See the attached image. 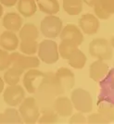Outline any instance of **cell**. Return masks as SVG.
<instances>
[{
  "mask_svg": "<svg viewBox=\"0 0 114 124\" xmlns=\"http://www.w3.org/2000/svg\"><path fill=\"white\" fill-rule=\"evenodd\" d=\"M3 115H4L5 123L21 124L23 122L21 115H20L19 110L15 109L14 108H7L5 110V112L3 113Z\"/></svg>",
  "mask_w": 114,
  "mask_h": 124,
  "instance_id": "cell-25",
  "label": "cell"
},
{
  "mask_svg": "<svg viewBox=\"0 0 114 124\" xmlns=\"http://www.w3.org/2000/svg\"><path fill=\"white\" fill-rule=\"evenodd\" d=\"M4 86H5V82H4V80L2 78L0 77V94L4 91Z\"/></svg>",
  "mask_w": 114,
  "mask_h": 124,
  "instance_id": "cell-33",
  "label": "cell"
},
{
  "mask_svg": "<svg viewBox=\"0 0 114 124\" xmlns=\"http://www.w3.org/2000/svg\"><path fill=\"white\" fill-rule=\"evenodd\" d=\"M109 71V66L103 60L98 59L89 67V77L95 82H100Z\"/></svg>",
  "mask_w": 114,
  "mask_h": 124,
  "instance_id": "cell-15",
  "label": "cell"
},
{
  "mask_svg": "<svg viewBox=\"0 0 114 124\" xmlns=\"http://www.w3.org/2000/svg\"><path fill=\"white\" fill-rule=\"evenodd\" d=\"M5 123V119H4V115L3 113H0V124Z\"/></svg>",
  "mask_w": 114,
  "mask_h": 124,
  "instance_id": "cell-34",
  "label": "cell"
},
{
  "mask_svg": "<svg viewBox=\"0 0 114 124\" xmlns=\"http://www.w3.org/2000/svg\"><path fill=\"white\" fill-rule=\"evenodd\" d=\"M19 32V36L21 40H37L39 36V31L36 26L33 23H26L21 26Z\"/></svg>",
  "mask_w": 114,
  "mask_h": 124,
  "instance_id": "cell-21",
  "label": "cell"
},
{
  "mask_svg": "<svg viewBox=\"0 0 114 124\" xmlns=\"http://www.w3.org/2000/svg\"><path fill=\"white\" fill-rule=\"evenodd\" d=\"M53 109L60 117H69L73 112V106L67 96H59L54 100Z\"/></svg>",
  "mask_w": 114,
  "mask_h": 124,
  "instance_id": "cell-14",
  "label": "cell"
},
{
  "mask_svg": "<svg viewBox=\"0 0 114 124\" xmlns=\"http://www.w3.org/2000/svg\"><path fill=\"white\" fill-rule=\"evenodd\" d=\"M39 9L47 15H55L59 11L57 0H35Z\"/></svg>",
  "mask_w": 114,
  "mask_h": 124,
  "instance_id": "cell-19",
  "label": "cell"
},
{
  "mask_svg": "<svg viewBox=\"0 0 114 124\" xmlns=\"http://www.w3.org/2000/svg\"><path fill=\"white\" fill-rule=\"evenodd\" d=\"M71 101L73 108L81 113H89L93 108V99L88 91L77 88L71 93Z\"/></svg>",
  "mask_w": 114,
  "mask_h": 124,
  "instance_id": "cell-3",
  "label": "cell"
},
{
  "mask_svg": "<svg viewBox=\"0 0 114 124\" xmlns=\"http://www.w3.org/2000/svg\"><path fill=\"white\" fill-rule=\"evenodd\" d=\"M10 66L21 69L23 70L30 69H36L40 65V59L34 56L21 55L19 52H13L9 54Z\"/></svg>",
  "mask_w": 114,
  "mask_h": 124,
  "instance_id": "cell-7",
  "label": "cell"
},
{
  "mask_svg": "<svg viewBox=\"0 0 114 124\" xmlns=\"http://www.w3.org/2000/svg\"><path fill=\"white\" fill-rule=\"evenodd\" d=\"M16 5L19 13L24 18L32 17L35 14L37 10L35 0H18Z\"/></svg>",
  "mask_w": 114,
  "mask_h": 124,
  "instance_id": "cell-18",
  "label": "cell"
},
{
  "mask_svg": "<svg viewBox=\"0 0 114 124\" xmlns=\"http://www.w3.org/2000/svg\"><path fill=\"white\" fill-rule=\"evenodd\" d=\"M77 48L78 46L73 42L69 41V40H61L60 44L57 46V51H58L59 57H61L63 59L68 60Z\"/></svg>",
  "mask_w": 114,
  "mask_h": 124,
  "instance_id": "cell-22",
  "label": "cell"
},
{
  "mask_svg": "<svg viewBox=\"0 0 114 124\" xmlns=\"http://www.w3.org/2000/svg\"><path fill=\"white\" fill-rule=\"evenodd\" d=\"M18 0H0V3L2 5L6 6V7H13V6L16 5Z\"/></svg>",
  "mask_w": 114,
  "mask_h": 124,
  "instance_id": "cell-31",
  "label": "cell"
},
{
  "mask_svg": "<svg viewBox=\"0 0 114 124\" xmlns=\"http://www.w3.org/2000/svg\"><path fill=\"white\" fill-rule=\"evenodd\" d=\"M22 22H23V20L20 14L14 13V12H9L4 16L2 23L7 31L17 32L21 30Z\"/></svg>",
  "mask_w": 114,
  "mask_h": 124,
  "instance_id": "cell-17",
  "label": "cell"
},
{
  "mask_svg": "<svg viewBox=\"0 0 114 124\" xmlns=\"http://www.w3.org/2000/svg\"><path fill=\"white\" fill-rule=\"evenodd\" d=\"M20 45L19 38L14 31H5L0 35V46L7 51H14Z\"/></svg>",
  "mask_w": 114,
  "mask_h": 124,
  "instance_id": "cell-16",
  "label": "cell"
},
{
  "mask_svg": "<svg viewBox=\"0 0 114 124\" xmlns=\"http://www.w3.org/2000/svg\"><path fill=\"white\" fill-rule=\"evenodd\" d=\"M3 98L5 103L9 107H17L25 98V91L23 87L18 83L14 85H8L4 91Z\"/></svg>",
  "mask_w": 114,
  "mask_h": 124,
  "instance_id": "cell-8",
  "label": "cell"
},
{
  "mask_svg": "<svg viewBox=\"0 0 114 124\" xmlns=\"http://www.w3.org/2000/svg\"><path fill=\"white\" fill-rule=\"evenodd\" d=\"M83 3H85L88 7L93 8L94 5H95V4H96V2H97V0H83Z\"/></svg>",
  "mask_w": 114,
  "mask_h": 124,
  "instance_id": "cell-32",
  "label": "cell"
},
{
  "mask_svg": "<svg viewBox=\"0 0 114 124\" xmlns=\"http://www.w3.org/2000/svg\"><path fill=\"white\" fill-rule=\"evenodd\" d=\"M108 121H109V120L106 119L101 113L91 114V115H89L88 118H87V122H88V123H92V124L106 123V122H108Z\"/></svg>",
  "mask_w": 114,
  "mask_h": 124,
  "instance_id": "cell-29",
  "label": "cell"
},
{
  "mask_svg": "<svg viewBox=\"0 0 114 124\" xmlns=\"http://www.w3.org/2000/svg\"><path fill=\"white\" fill-rule=\"evenodd\" d=\"M3 6H2V4L0 3V18L2 17V15H3Z\"/></svg>",
  "mask_w": 114,
  "mask_h": 124,
  "instance_id": "cell-35",
  "label": "cell"
},
{
  "mask_svg": "<svg viewBox=\"0 0 114 124\" xmlns=\"http://www.w3.org/2000/svg\"><path fill=\"white\" fill-rule=\"evenodd\" d=\"M63 8L69 15L75 16L83 10V0H62Z\"/></svg>",
  "mask_w": 114,
  "mask_h": 124,
  "instance_id": "cell-24",
  "label": "cell"
},
{
  "mask_svg": "<svg viewBox=\"0 0 114 124\" xmlns=\"http://www.w3.org/2000/svg\"><path fill=\"white\" fill-rule=\"evenodd\" d=\"M55 77L64 92L67 90H71L75 84V75L67 68H59L57 72L55 73Z\"/></svg>",
  "mask_w": 114,
  "mask_h": 124,
  "instance_id": "cell-11",
  "label": "cell"
},
{
  "mask_svg": "<svg viewBox=\"0 0 114 124\" xmlns=\"http://www.w3.org/2000/svg\"><path fill=\"white\" fill-rule=\"evenodd\" d=\"M45 74L46 73H43L35 69L28 70V71L24 74L23 77V85L26 91L30 93H35L37 87Z\"/></svg>",
  "mask_w": 114,
  "mask_h": 124,
  "instance_id": "cell-9",
  "label": "cell"
},
{
  "mask_svg": "<svg viewBox=\"0 0 114 124\" xmlns=\"http://www.w3.org/2000/svg\"><path fill=\"white\" fill-rule=\"evenodd\" d=\"M20 49L24 55H34L38 49V43L36 40H21Z\"/></svg>",
  "mask_w": 114,
  "mask_h": 124,
  "instance_id": "cell-26",
  "label": "cell"
},
{
  "mask_svg": "<svg viewBox=\"0 0 114 124\" xmlns=\"http://www.w3.org/2000/svg\"><path fill=\"white\" fill-rule=\"evenodd\" d=\"M10 67L9 54L5 49H0V71L6 70Z\"/></svg>",
  "mask_w": 114,
  "mask_h": 124,
  "instance_id": "cell-28",
  "label": "cell"
},
{
  "mask_svg": "<svg viewBox=\"0 0 114 124\" xmlns=\"http://www.w3.org/2000/svg\"><path fill=\"white\" fill-rule=\"evenodd\" d=\"M24 72L23 70L19 69V68L12 67L10 66L9 68L7 69L6 72L4 73V82L8 85H14L19 83L21 80V76L22 73Z\"/></svg>",
  "mask_w": 114,
  "mask_h": 124,
  "instance_id": "cell-20",
  "label": "cell"
},
{
  "mask_svg": "<svg viewBox=\"0 0 114 124\" xmlns=\"http://www.w3.org/2000/svg\"><path fill=\"white\" fill-rule=\"evenodd\" d=\"M63 28L62 21L55 15H48L41 21L40 29L43 35L47 38H56Z\"/></svg>",
  "mask_w": 114,
  "mask_h": 124,
  "instance_id": "cell-6",
  "label": "cell"
},
{
  "mask_svg": "<svg viewBox=\"0 0 114 124\" xmlns=\"http://www.w3.org/2000/svg\"><path fill=\"white\" fill-rule=\"evenodd\" d=\"M89 54L100 60H109L112 57V49L109 42L104 38H97L89 44Z\"/></svg>",
  "mask_w": 114,
  "mask_h": 124,
  "instance_id": "cell-5",
  "label": "cell"
},
{
  "mask_svg": "<svg viewBox=\"0 0 114 124\" xmlns=\"http://www.w3.org/2000/svg\"><path fill=\"white\" fill-rule=\"evenodd\" d=\"M78 24L82 31L87 35H92V34L97 33L100 26L98 19L93 14L83 15L79 19Z\"/></svg>",
  "mask_w": 114,
  "mask_h": 124,
  "instance_id": "cell-10",
  "label": "cell"
},
{
  "mask_svg": "<svg viewBox=\"0 0 114 124\" xmlns=\"http://www.w3.org/2000/svg\"><path fill=\"white\" fill-rule=\"evenodd\" d=\"M61 40H69L76 44L78 46L83 42V35L82 31L78 26L74 24H68L60 31L59 35Z\"/></svg>",
  "mask_w": 114,
  "mask_h": 124,
  "instance_id": "cell-12",
  "label": "cell"
},
{
  "mask_svg": "<svg viewBox=\"0 0 114 124\" xmlns=\"http://www.w3.org/2000/svg\"><path fill=\"white\" fill-rule=\"evenodd\" d=\"M71 119L69 120V123L70 124H83V123H86L87 122V119L83 115V113L79 112V113H76L74 115H71Z\"/></svg>",
  "mask_w": 114,
  "mask_h": 124,
  "instance_id": "cell-30",
  "label": "cell"
},
{
  "mask_svg": "<svg viewBox=\"0 0 114 124\" xmlns=\"http://www.w3.org/2000/svg\"><path fill=\"white\" fill-rule=\"evenodd\" d=\"M68 63L71 67L76 70H81L84 67L86 63V56L83 54V51H81L79 48H77L73 53V55L68 59Z\"/></svg>",
  "mask_w": 114,
  "mask_h": 124,
  "instance_id": "cell-23",
  "label": "cell"
},
{
  "mask_svg": "<svg viewBox=\"0 0 114 124\" xmlns=\"http://www.w3.org/2000/svg\"><path fill=\"white\" fill-rule=\"evenodd\" d=\"M44 114L41 118H38V123L39 124H53L58 122V115H57L54 109H43Z\"/></svg>",
  "mask_w": 114,
  "mask_h": 124,
  "instance_id": "cell-27",
  "label": "cell"
},
{
  "mask_svg": "<svg viewBox=\"0 0 114 124\" xmlns=\"http://www.w3.org/2000/svg\"><path fill=\"white\" fill-rule=\"evenodd\" d=\"M37 53L39 59L48 65L55 64L59 58L57 44L53 40H43L38 44Z\"/></svg>",
  "mask_w": 114,
  "mask_h": 124,
  "instance_id": "cell-4",
  "label": "cell"
},
{
  "mask_svg": "<svg viewBox=\"0 0 114 124\" xmlns=\"http://www.w3.org/2000/svg\"><path fill=\"white\" fill-rule=\"evenodd\" d=\"M35 93H37V98L46 103L55 100L56 96L64 93V91L57 82L55 73L47 72L41 80Z\"/></svg>",
  "mask_w": 114,
  "mask_h": 124,
  "instance_id": "cell-1",
  "label": "cell"
},
{
  "mask_svg": "<svg viewBox=\"0 0 114 124\" xmlns=\"http://www.w3.org/2000/svg\"><path fill=\"white\" fill-rule=\"evenodd\" d=\"M19 106V112L24 123L33 124L37 122L40 111L36 99L34 97L24 98Z\"/></svg>",
  "mask_w": 114,
  "mask_h": 124,
  "instance_id": "cell-2",
  "label": "cell"
},
{
  "mask_svg": "<svg viewBox=\"0 0 114 124\" xmlns=\"http://www.w3.org/2000/svg\"><path fill=\"white\" fill-rule=\"evenodd\" d=\"M93 8L97 18L108 20L114 13V0H97Z\"/></svg>",
  "mask_w": 114,
  "mask_h": 124,
  "instance_id": "cell-13",
  "label": "cell"
}]
</instances>
